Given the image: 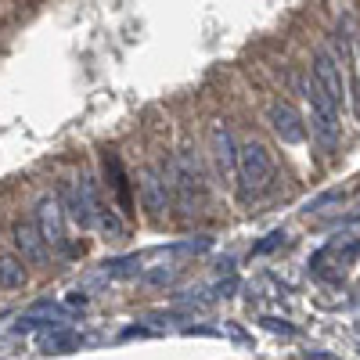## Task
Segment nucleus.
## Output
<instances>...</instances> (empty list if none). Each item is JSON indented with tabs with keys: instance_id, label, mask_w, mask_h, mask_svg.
Segmentation results:
<instances>
[{
	"instance_id": "11",
	"label": "nucleus",
	"mask_w": 360,
	"mask_h": 360,
	"mask_svg": "<svg viewBox=\"0 0 360 360\" xmlns=\"http://www.w3.org/2000/svg\"><path fill=\"white\" fill-rule=\"evenodd\" d=\"M44 349L47 353H69V349H76V335L72 332H51L44 339Z\"/></svg>"
},
{
	"instance_id": "12",
	"label": "nucleus",
	"mask_w": 360,
	"mask_h": 360,
	"mask_svg": "<svg viewBox=\"0 0 360 360\" xmlns=\"http://www.w3.org/2000/svg\"><path fill=\"white\" fill-rule=\"evenodd\" d=\"M83 303H86L83 292H72V295H69V307H83Z\"/></svg>"
},
{
	"instance_id": "7",
	"label": "nucleus",
	"mask_w": 360,
	"mask_h": 360,
	"mask_svg": "<svg viewBox=\"0 0 360 360\" xmlns=\"http://www.w3.org/2000/svg\"><path fill=\"white\" fill-rule=\"evenodd\" d=\"M11 238H15V249H18L22 263H33V266L47 263V242H44V234L33 220H18L11 227Z\"/></svg>"
},
{
	"instance_id": "4",
	"label": "nucleus",
	"mask_w": 360,
	"mask_h": 360,
	"mask_svg": "<svg viewBox=\"0 0 360 360\" xmlns=\"http://www.w3.org/2000/svg\"><path fill=\"white\" fill-rule=\"evenodd\" d=\"M33 224L40 227L47 249H65V245H69V238H65L69 220H65V213H62V202H58V195H44V198L37 202V220H33Z\"/></svg>"
},
{
	"instance_id": "8",
	"label": "nucleus",
	"mask_w": 360,
	"mask_h": 360,
	"mask_svg": "<svg viewBox=\"0 0 360 360\" xmlns=\"http://www.w3.org/2000/svg\"><path fill=\"white\" fill-rule=\"evenodd\" d=\"M58 202H62V213H65V220L72 227L94 231V213H90V205H86V198L79 195L76 184H62V188H58Z\"/></svg>"
},
{
	"instance_id": "13",
	"label": "nucleus",
	"mask_w": 360,
	"mask_h": 360,
	"mask_svg": "<svg viewBox=\"0 0 360 360\" xmlns=\"http://www.w3.org/2000/svg\"><path fill=\"white\" fill-rule=\"evenodd\" d=\"M356 54H360V47H356Z\"/></svg>"
},
{
	"instance_id": "2",
	"label": "nucleus",
	"mask_w": 360,
	"mask_h": 360,
	"mask_svg": "<svg viewBox=\"0 0 360 360\" xmlns=\"http://www.w3.org/2000/svg\"><path fill=\"white\" fill-rule=\"evenodd\" d=\"M310 76H314V83L324 90V98L332 101V105H339V108L346 105V76H342V62L335 58L332 47H321V51L314 54Z\"/></svg>"
},
{
	"instance_id": "10",
	"label": "nucleus",
	"mask_w": 360,
	"mask_h": 360,
	"mask_svg": "<svg viewBox=\"0 0 360 360\" xmlns=\"http://www.w3.org/2000/svg\"><path fill=\"white\" fill-rule=\"evenodd\" d=\"M94 231H101L108 242H119V238H127V224H123V217H119L112 205H105V202L94 209Z\"/></svg>"
},
{
	"instance_id": "1",
	"label": "nucleus",
	"mask_w": 360,
	"mask_h": 360,
	"mask_svg": "<svg viewBox=\"0 0 360 360\" xmlns=\"http://www.w3.org/2000/svg\"><path fill=\"white\" fill-rule=\"evenodd\" d=\"M234 180H238V198H242V202H252V198H259L270 188V180H274V159H270V152L259 141L238 144Z\"/></svg>"
},
{
	"instance_id": "3",
	"label": "nucleus",
	"mask_w": 360,
	"mask_h": 360,
	"mask_svg": "<svg viewBox=\"0 0 360 360\" xmlns=\"http://www.w3.org/2000/svg\"><path fill=\"white\" fill-rule=\"evenodd\" d=\"M141 202L152 217H162L173 209V188H169V176H166V166L162 162H152L141 169Z\"/></svg>"
},
{
	"instance_id": "6",
	"label": "nucleus",
	"mask_w": 360,
	"mask_h": 360,
	"mask_svg": "<svg viewBox=\"0 0 360 360\" xmlns=\"http://www.w3.org/2000/svg\"><path fill=\"white\" fill-rule=\"evenodd\" d=\"M209 144H213V162L224 184H234V169H238V141L224 123L209 127Z\"/></svg>"
},
{
	"instance_id": "9",
	"label": "nucleus",
	"mask_w": 360,
	"mask_h": 360,
	"mask_svg": "<svg viewBox=\"0 0 360 360\" xmlns=\"http://www.w3.org/2000/svg\"><path fill=\"white\" fill-rule=\"evenodd\" d=\"M29 274H25V263L18 252H0V288L4 292H18L25 288Z\"/></svg>"
},
{
	"instance_id": "5",
	"label": "nucleus",
	"mask_w": 360,
	"mask_h": 360,
	"mask_svg": "<svg viewBox=\"0 0 360 360\" xmlns=\"http://www.w3.org/2000/svg\"><path fill=\"white\" fill-rule=\"evenodd\" d=\"M266 123L281 137V144H303L307 141V123L288 101H270L266 105Z\"/></svg>"
}]
</instances>
